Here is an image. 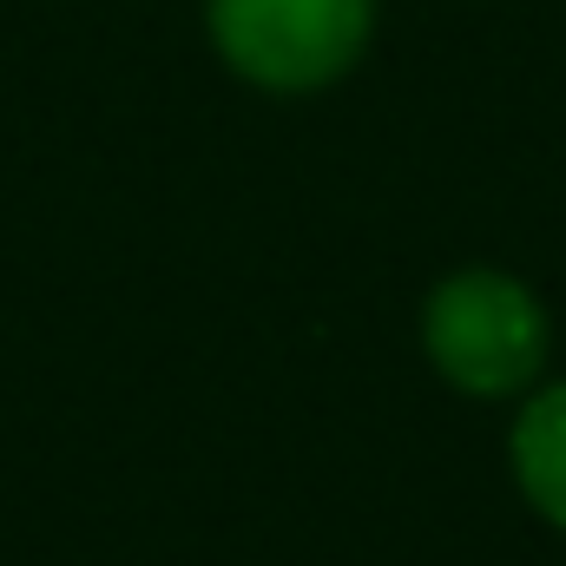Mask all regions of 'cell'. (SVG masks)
<instances>
[{"label":"cell","mask_w":566,"mask_h":566,"mask_svg":"<svg viewBox=\"0 0 566 566\" xmlns=\"http://www.w3.org/2000/svg\"><path fill=\"white\" fill-rule=\"evenodd\" d=\"M211 40L244 80L310 93L356 66L369 40V0H211Z\"/></svg>","instance_id":"7a4b0ae2"},{"label":"cell","mask_w":566,"mask_h":566,"mask_svg":"<svg viewBox=\"0 0 566 566\" xmlns=\"http://www.w3.org/2000/svg\"><path fill=\"white\" fill-rule=\"evenodd\" d=\"M514 474H521V494L566 527V389H547L521 428H514Z\"/></svg>","instance_id":"3957f363"},{"label":"cell","mask_w":566,"mask_h":566,"mask_svg":"<svg viewBox=\"0 0 566 566\" xmlns=\"http://www.w3.org/2000/svg\"><path fill=\"white\" fill-rule=\"evenodd\" d=\"M422 336L434 369L468 396H507L547 356V316H541L534 290H521L514 277H494V271H461L441 283L428 296Z\"/></svg>","instance_id":"6da1fadb"}]
</instances>
